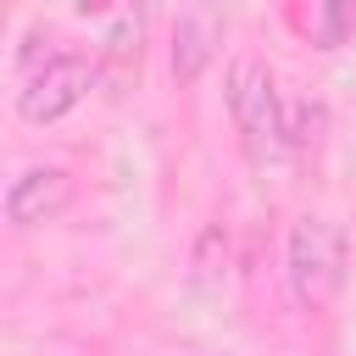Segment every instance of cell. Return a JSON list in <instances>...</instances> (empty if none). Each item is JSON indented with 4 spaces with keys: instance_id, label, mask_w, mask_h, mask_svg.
I'll return each mask as SVG.
<instances>
[{
    "instance_id": "cell-1",
    "label": "cell",
    "mask_w": 356,
    "mask_h": 356,
    "mask_svg": "<svg viewBox=\"0 0 356 356\" xmlns=\"http://www.w3.org/2000/svg\"><path fill=\"white\" fill-rule=\"evenodd\" d=\"M284 267H289V289L306 312H323L339 289H345V267H350V245H345V228L334 217H300L289 228V250H284Z\"/></svg>"
},
{
    "instance_id": "cell-2",
    "label": "cell",
    "mask_w": 356,
    "mask_h": 356,
    "mask_svg": "<svg viewBox=\"0 0 356 356\" xmlns=\"http://www.w3.org/2000/svg\"><path fill=\"white\" fill-rule=\"evenodd\" d=\"M228 111H234V122H239V134L250 139L256 156L284 139V95L273 89L267 61L250 56V50L234 56V67H228Z\"/></svg>"
},
{
    "instance_id": "cell-3",
    "label": "cell",
    "mask_w": 356,
    "mask_h": 356,
    "mask_svg": "<svg viewBox=\"0 0 356 356\" xmlns=\"http://www.w3.org/2000/svg\"><path fill=\"white\" fill-rule=\"evenodd\" d=\"M89 83H95V67H89L83 56H72V50H56V56H44V67H33L28 83L17 89V111H22V122L50 128V122H61L67 111L83 106Z\"/></svg>"
},
{
    "instance_id": "cell-4",
    "label": "cell",
    "mask_w": 356,
    "mask_h": 356,
    "mask_svg": "<svg viewBox=\"0 0 356 356\" xmlns=\"http://www.w3.org/2000/svg\"><path fill=\"white\" fill-rule=\"evenodd\" d=\"M67 206H72V172L56 167V161L22 167V172L11 178V189H6V222H11V228L56 222Z\"/></svg>"
},
{
    "instance_id": "cell-5",
    "label": "cell",
    "mask_w": 356,
    "mask_h": 356,
    "mask_svg": "<svg viewBox=\"0 0 356 356\" xmlns=\"http://www.w3.org/2000/svg\"><path fill=\"white\" fill-rule=\"evenodd\" d=\"M217 44H222V17H217V6L195 0V6L178 17V28H172V78H178L184 89L200 83L206 67L217 61Z\"/></svg>"
},
{
    "instance_id": "cell-6",
    "label": "cell",
    "mask_w": 356,
    "mask_h": 356,
    "mask_svg": "<svg viewBox=\"0 0 356 356\" xmlns=\"http://www.w3.org/2000/svg\"><path fill=\"white\" fill-rule=\"evenodd\" d=\"M323 128V106L317 100H284V145H312Z\"/></svg>"
},
{
    "instance_id": "cell-7",
    "label": "cell",
    "mask_w": 356,
    "mask_h": 356,
    "mask_svg": "<svg viewBox=\"0 0 356 356\" xmlns=\"http://www.w3.org/2000/svg\"><path fill=\"white\" fill-rule=\"evenodd\" d=\"M350 33H356V0H323V28H317L323 50H339Z\"/></svg>"
},
{
    "instance_id": "cell-8",
    "label": "cell",
    "mask_w": 356,
    "mask_h": 356,
    "mask_svg": "<svg viewBox=\"0 0 356 356\" xmlns=\"http://www.w3.org/2000/svg\"><path fill=\"white\" fill-rule=\"evenodd\" d=\"M72 6H78V17H100L111 0H72Z\"/></svg>"
}]
</instances>
